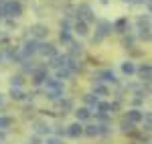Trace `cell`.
I'll return each mask as SVG.
<instances>
[{"label": "cell", "mask_w": 152, "mask_h": 144, "mask_svg": "<svg viewBox=\"0 0 152 144\" xmlns=\"http://www.w3.org/2000/svg\"><path fill=\"white\" fill-rule=\"evenodd\" d=\"M45 91H47V97L51 102H59V99H63V91H65V85L63 81H59V79H45Z\"/></svg>", "instance_id": "obj_1"}, {"label": "cell", "mask_w": 152, "mask_h": 144, "mask_svg": "<svg viewBox=\"0 0 152 144\" xmlns=\"http://www.w3.org/2000/svg\"><path fill=\"white\" fill-rule=\"evenodd\" d=\"M2 12H4V16H8V18H18V16L23 14V4H20L18 0H8V2L2 4Z\"/></svg>", "instance_id": "obj_2"}, {"label": "cell", "mask_w": 152, "mask_h": 144, "mask_svg": "<svg viewBox=\"0 0 152 144\" xmlns=\"http://www.w3.org/2000/svg\"><path fill=\"white\" fill-rule=\"evenodd\" d=\"M112 23L110 20H99L97 23V31H95V35H94V43H102L105 37H110L112 35Z\"/></svg>", "instance_id": "obj_3"}, {"label": "cell", "mask_w": 152, "mask_h": 144, "mask_svg": "<svg viewBox=\"0 0 152 144\" xmlns=\"http://www.w3.org/2000/svg\"><path fill=\"white\" fill-rule=\"evenodd\" d=\"M77 20H83V23H94L95 20V14H94V10H91V6L89 4H79V8H77Z\"/></svg>", "instance_id": "obj_4"}, {"label": "cell", "mask_w": 152, "mask_h": 144, "mask_svg": "<svg viewBox=\"0 0 152 144\" xmlns=\"http://www.w3.org/2000/svg\"><path fill=\"white\" fill-rule=\"evenodd\" d=\"M94 79L95 81H102V83H116V73L112 71V69H104V71L97 73Z\"/></svg>", "instance_id": "obj_5"}, {"label": "cell", "mask_w": 152, "mask_h": 144, "mask_svg": "<svg viewBox=\"0 0 152 144\" xmlns=\"http://www.w3.org/2000/svg\"><path fill=\"white\" fill-rule=\"evenodd\" d=\"M28 31H31V37H33V39H39V41L49 35V29L45 26V24H33Z\"/></svg>", "instance_id": "obj_6"}, {"label": "cell", "mask_w": 152, "mask_h": 144, "mask_svg": "<svg viewBox=\"0 0 152 144\" xmlns=\"http://www.w3.org/2000/svg\"><path fill=\"white\" fill-rule=\"evenodd\" d=\"M37 49H39V43H37V41H28V43H24V47L20 49V55H23V59H28L31 55H35Z\"/></svg>", "instance_id": "obj_7"}, {"label": "cell", "mask_w": 152, "mask_h": 144, "mask_svg": "<svg viewBox=\"0 0 152 144\" xmlns=\"http://www.w3.org/2000/svg\"><path fill=\"white\" fill-rule=\"evenodd\" d=\"M37 53H41L45 57H55L57 55V49H55V45H51V43H39Z\"/></svg>", "instance_id": "obj_8"}, {"label": "cell", "mask_w": 152, "mask_h": 144, "mask_svg": "<svg viewBox=\"0 0 152 144\" xmlns=\"http://www.w3.org/2000/svg\"><path fill=\"white\" fill-rule=\"evenodd\" d=\"M33 130H35V134H39V136H47V134L51 132V126H49V122H45V120H37L35 124H33Z\"/></svg>", "instance_id": "obj_9"}, {"label": "cell", "mask_w": 152, "mask_h": 144, "mask_svg": "<svg viewBox=\"0 0 152 144\" xmlns=\"http://www.w3.org/2000/svg\"><path fill=\"white\" fill-rule=\"evenodd\" d=\"M53 69H59V67H67L69 65V57L67 55H55L51 57V63H49Z\"/></svg>", "instance_id": "obj_10"}, {"label": "cell", "mask_w": 152, "mask_h": 144, "mask_svg": "<svg viewBox=\"0 0 152 144\" xmlns=\"http://www.w3.org/2000/svg\"><path fill=\"white\" fill-rule=\"evenodd\" d=\"M65 134H67V136H71V138H79V136L83 134V126H81V122H73L71 126H67Z\"/></svg>", "instance_id": "obj_11"}, {"label": "cell", "mask_w": 152, "mask_h": 144, "mask_svg": "<svg viewBox=\"0 0 152 144\" xmlns=\"http://www.w3.org/2000/svg\"><path fill=\"white\" fill-rule=\"evenodd\" d=\"M69 45H71V49H69V55H67V57H69V59L79 61V57L83 55V45H79V43H73V41H71Z\"/></svg>", "instance_id": "obj_12"}, {"label": "cell", "mask_w": 152, "mask_h": 144, "mask_svg": "<svg viewBox=\"0 0 152 144\" xmlns=\"http://www.w3.org/2000/svg\"><path fill=\"white\" fill-rule=\"evenodd\" d=\"M83 134H87L89 138H95V136H102V124H89L83 128Z\"/></svg>", "instance_id": "obj_13"}, {"label": "cell", "mask_w": 152, "mask_h": 144, "mask_svg": "<svg viewBox=\"0 0 152 144\" xmlns=\"http://www.w3.org/2000/svg\"><path fill=\"white\" fill-rule=\"evenodd\" d=\"M136 71L140 73V77H142V81H146V83H150V79H152V67H150V63H144L140 69H136Z\"/></svg>", "instance_id": "obj_14"}, {"label": "cell", "mask_w": 152, "mask_h": 144, "mask_svg": "<svg viewBox=\"0 0 152 144\" xmlns=\"http://www.w3.org/2000/svg\"><path fill=\"white\" fill-rule=\"evenodd\" d=\"M112 29H114L116 33H128V29H130L128 18H118L116 23L112 24Z\"/></svg>", "instance_id": "obj_15"}, {"label": "cell", "mask_w": 152, "mask_h": 144, "mask_svg": "<svg viewBox=\"0 0 152 144\" xmlns=\"http://www.w3.org/2000/svg\"><path fill=\"white\" fill-rule=\"evenodd\" d=\"M142 116H144V112H140V110H128V112H126V120L132 122V124L142 122Z\"/></svg>", "instance_id": "obj_16"}, {"label": "cell", "mask_w": 152, "mask_h": 144, "mask_svg": "<svg viewBox=\"0 0 152 144\" xmlns=\"http://www.w3.org/2000/svg\"><path fill=\"white\" fill-rule=\"evenodd\" d=\"M94 96H99V97L110 96V89H107V85H104L102 81H95V83H94Z\"/></svg>", "instance_id": "obj_17"}, {"label": "cell", "mask_w": 152, "mask_h": 144, "mask_svg": "<svg viewBox=\"0 0 152 144\" xmlns=\"http://www.w3.org/2000/svg\"><path fill=\"white\" fill-rule=\"evenodd\" d=\"M45 79H47V69H33V81L37 85L45 83Z\"/></svg>", "instance_id": "obj_18"}, {"label": "cell", "mask_w": 152, "mask_h": 144, "mask_svg": "<svg viewBox=\"0 0 152 144\" xmlns=\"http://www.w3.org/2000/svg\"><path fill=\"white\" fill-rule=\"evenodd\" d=\"M75 118H77V122H85L91 118V110L89 108H79L75 110Z\"/></svg>", "instance_id": "obj_19"}, {"label": "cell", "mask_w": 152, "mask_h": 144, "mask_svg": "<svg viewBox=\"0 0 152 144\" xmlns=\"http://www.w3.org/2000/svg\"><path fill=\"white\" fill-rule=\"evenodd\" d=\"M73 29H75V33H77L79 37H85L87 33H89V24H87V23H83V20H77Z\"/></svg>", "instance_id": "obj_20"}, {"label": "cell", "mask_w": 152, "mask_h": 144, "mask_svg": "<svg viewBox=\"0 0 152 144\" xmlns=\"http://www.w3.org/2000/svg\"><path fill=\"white\" fill-rule=\"evenodd\" d=\"M71 75H73V73H71L69 67H59V69H57V77H55V79L63 81V79H69Z\"/></svg>", "instance_id": "obj_21"}, {"label": "cell", "mask_w": 152, "mask_h": 144, "mask_svg": "<svg viewBox=\"0 0 152 144\" xmlns=\"http://www.w3.org/2000/svg\"><path fill=\"white\" fill-rule=\"evenodd\" d=\"M10 97L12 99H16V102H20L26 97V94L23 91V87H10Z\"/></svg>", "instance_id": "obj_22"}, {"label": "cell", "mask_w": 152, "mask_h": 144, "mask_svg": "<svg viewBox=\"0 0 152 144\" xmlns=\"http://www.w3.org/2000/svg\"><path fill=\"white\" fill-rule=\"evenodd\" d=\"M12 124H14V120H12L10 116H0V130H4V132H6Z\"/></svg>", "instance_id": "obj_23"}, {"label": "cell", "mask_w": 152, "mask_h": 144, "mask_svg": "<svg viewBox=\"0 0 152 144\" xmlns=\"http://www.w3.org/2000/svg\"><path fill=\"white\" fill-rule=\"evenodd\" d=\"M59 39H61L63 43H71V33H69V24L67 23H63V31H61Z\"/></svg>", "instance_id": "obj_24"}, {"label": "cell", "mask_w": 152, "mask_h": 144, "mask_svg": "<svg viewBox=\"0 0 152 144\" xmlns=\"http://www.w3.org/2000/svg\"><path fill=\"white\" fill-rule=\"evenodd\" d=\"M122 71L126 73V75H132V73H136V65L132 61H124L122 63Z\"/></svg>", "instance_id": "obj_25"}, {"label": "cell", "mask_w": 152, "mask_h": 144, "mask_svg": "<svg viewBox=\"0 0 152 144\" xmlns=\"http://www.w3.org/2000/svg\"><path fill=\"white\" fill-rule=\"evenodd\" d=\"M138 29H150V16L148 14L138 16Z\"/></svg>", "instance_id": "obj_26"}, {"label": "cell", "mask_w": 152, "mask_h": 144, "mask_svg": "<svg viewBox=\"0 0 152 144\" xmlns=\"http://www.w3.org/2000/svg\"><path fill=\"white\" fill-rule=\"evenodd\" d=\"M120 130H122L124 134H132V132H134V124L128 122V120H124L122 124H120Z\"/></svg>", "instance_id": "obj_27"}, {"label": "cell", "mask_w": 152, "mask_h": 144, "mask_svg": "<svg viewBox=\"0 0 152 144\" xmlns=\"http://www.w3.org/2000/svg\"><path fill=\"white\" fill-rule=\"evenodd\" d=\"M23 83H24L23 75H12L10 77V87H23Z\"/></svg>", "instance_id": "obj_28"}, {"label": "cell", "mask_w": 152, "mask_h": 144, "mask_svg": "<svg viewBox=\"0 0 152 144\" xmlns=\"http://www.w3.org/2000/svg\"><path fill=\"white\" fill-rule=\"evenodd\" d=\"M142 122H144V130H146V132H150V126H152V116L148 114V112H146V114L142 116Z\"/></svg>", "instance_id": "obj_29"}, {"label": "cell", "mask_w": 152, "mask_h": 144, "mask_svg": "<svg viewBox=\"0 0 152 144\" xmlns=\"http://www.w3.org/2000/svg\"><path fill=\"white\" fill-rule=\"evenodd\" d=\"M69 110H73L71 99H61V112H63V114H69Z\"/></svg>", "instance_id": "obj_30"}, {"label": "cell", "mask_w": 152, "mask_h": 144, "mask_svg": "<svg viewBox=\"0 0 152 144\" xmlns=\"http://www.w3.org/2000/svg\"><path fill=\"white\" fill-rule=\"evenodd\" d=\"M97 102H99V99H97V96H94V94H87V96H85V104L91 106V108L97 106Z\"/></svg>", "instance_id": "obj_31"}, {"label": "cell", "mask_w": 152, "mask_h": 144, "mask_svg": "<svg viewBox=\"0 0 152 144\" xmlns=\"http://www.w3.org/2000/svg\"><path fill=\"white\" fill-rule=\"evenodd\" d=\"M134 43H136V39H134L132 35L124 37V41H122V45H124V47H128V49H132V47H134Z\"/></svg>", "instance_id": "obj_32"}, {"label": "cell", "mask_w": 152, "mask_h": 144, "mask_svg": "<svg viewBox=\"0 0 152 144\" xmlns=\"http://www.w3.org/2000/svg\"><path fill=\"white\" fill-rule=\"evenodd\" d=\"M138 31H140V39L148 43L150 41V29H138Z\"/></svg>", "instance_id": "obj_33"}, {"label": "cell", "mask_w": 152, "mask_h": 144, "mask_svg": "<svg viewBox=\"0 0 152 144\" xmlns=\"http://www.w3.org/2000/svg\"><path fill=\"white\" fill-rule=\"evenodd\" d=\"M45 144H63V140L57 138V136H47V142Z\"/></svg>", "instance_id": "obj_34"}, {"label": "cell", "mask_w": 152, "mask_h": 144, "mask_svg": "<svg viewBox=\"0 0 152 144\" xmlns=\"http://www.w3.org/2000/svg\"><path fill=\"white\" fill-rule=\"evenodd\" d=\"M4 142H6V132L0 130V144H4Z\"/></svg>", "instance_id": "obj_35"}, {"label": "cell", "mask_w": 152, "mask_h": 144, "mask_svg": "<svg viewBox=\"0 0 152 144\" xmlns=\"http://www.w3.org/2000/svg\"><path fill=\"white\" fill-rule=\"evenodd\" d=\"M130 4H144V0H130Z\"/></svg>", "instance_id": "obj_36"}, {"label": "cell", "mask_w": 152, "mask_h": 144, "mask_svg": "<svg viewBox=\"0 0 152 144\" xmlns=\"http://www.w3.org/2000/svg\"><path fill=\"white\" fill-rule=\"evenodd\" d=\"M28 144H41V142H39V138H35L33 142H28Z\"/></svg>", "instance_id": "obj_37"}, {"label": "cell", "mask_w": 152, "mask_h": 144, "mask_svg": "<svg viewBox=\"0 0 152 144\" xmlns=\"http://www.w3.org/2000/svg\"><path fill=\"white\" fill-rule=\"evenodd\" d=\"M2 104H4V96L0 94V106H2Z\"/></svg>", "instance_id": "obj_38"}, {"label": "cell", "mask_w": 152, "mask_h": 144, "mask_svg": "<svg viewBox=\"0 0 152 144\" xmlns=\"http://www.w3.org/2000/svg\"><path fill=\"white\" fill-rule=\"evenodd\" d=\"M99 2H102V4H107V2H110V0H99Z\"/></svg>", "instance_id": "obj_39"}, {"label": "cell", "mask_w": 152, "mask_h": 144, "mask_svg": "<svg viewBox=\"0 0 152 144\" xmlns=\"http://www.w3.org/2000/svg\"><path fill=\"white\" fill-rule=\"evenodd\" d=\"M124 2H130V0H124Z\"/></svg>", "instance_id": "obj_40"}]
</instances>
